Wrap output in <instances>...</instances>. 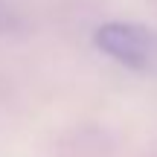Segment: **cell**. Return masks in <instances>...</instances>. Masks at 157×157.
Returning a JSON list of instances; mask_svg holds the SVG:
<instances>
[{
  "mask_svg": "<svg viewBox=\"0 0 157 157\" xmlns=\"http://www.w3.org/2000/svg\"><path fill=\"white\" fill-rule=\"evenodd\" d=\"M17 26H21V17H17V12L12 9L6 0H0V32H15Z\"/></svg>",
  "mask_w": 157,
  "mask_h": 157,
  "instance_id": "2",
  "label": "cell"
},
{
  "mask_svg": "<svg viewBox=\"0 0 157 157\" xmlns=\"http://www.w3.org/2000/svg\"><path fill=\"white\" fill-rule=\"evenodd\" d=\"M93 47L131 73H157V29L134 21H105L93 29Z\"/></svg>",
  "mask_w": 157,
  "mask_h": 157,
  "instance_id": "1",
  "label": "cell"
}]
</instances>
